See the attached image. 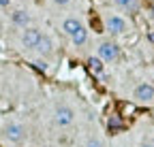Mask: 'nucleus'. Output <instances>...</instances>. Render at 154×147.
<instances>
[{
    "mask_svg": "<svg viewBox=\"0 0 154 147\" xmlns=\"http://www.w3.org/2000/svg\"><path fill=\"white\" fill-rule=\"evenodd\" d=\"M99 58L103 62H113L116 58H118V47H116L113 43H101L99 45Z\"/></svg>",
    "mask_w": 154,
    "mask_h": 147,
    "instance_id": "obj_5",
    "label": "nucleus"
},
{
    "mask_svg": "<svg viewBox=\"0 0 154 147\" xmlns=\"http://www.w3.org/2000/svg\"><path fill=\"white\" fill-rule=\"evenodd\" d=\"M150 17H152V19H154V7H152V13H150Z\"/></svg>",
    "mask_w": 154,
    "mask_h": 147,
    "instance_id": "obj_17",
    "label": "nucleus"
},
{
    "mask_svg": "<svg viewBox=\"0 0 154 147\" xmlns=\"http://www.w3.org/2000/svg\"><path fill=\"white\" fill-rule=\"evenodd\" d=\"M36 66H38V68H41V70H45V68H47V64H45L43 60H38V62H36Z\"/></svg>",
    "mask_w": 154,
    "mask_h": 147,
    "instance_id": "obj_14",
    "label": "nucleus"
},
{
    "mask_svg": "<svg viewBox=\"0 0 154 147\" xmlns=\"http://www.w3.org/2000/svg\"><path fill=\"white\" fill-rule=\"evenodd\" d=\"M36 51L41 53V56H49V53L54 51V41L49 39V36H41V41H38V47H36Z\"/></svg>",
    "mask_w": 154,
    "mask_h": 147,
    "instance_id": "obj_9",
    "label": "nucleus"
},
{
    "mask_svg": "<svg viewBox=\"0 0 154 147\" xmlns=\"http://www.w3.org/2000/svg\"><path fill=\"white\" fill-rule=\"evenodd\" d=\"M135 98H137L139 102H150L154 98V87L150 83H139L137 87H135Z\"/></svg>",
    "mask_w": 154,
    "mask_h": 147,
    "instance_id": "obj_6",
    "label": "nucleus"
},
{
    "mask_svg": "<svg viewBox=\"0 0 154 147\" xmlns=\"http://www.w3.org/2000/svg\"><path fill=\"white\" fill-rule=\"evenodd\" d=\"M143 147H154V145H150V143H148V145H143Z\"/></svg>",
    "mask_w": 154,
    "mask_h": 147,
    "instance_id": "obj_19",
    "label": "nucleus"
},
{
    "mask_svg": "<svg viewBox=\"0 0 154 147\" xmlns=\"http://www.w3.org/2000/svg\"><path fill=\"white\" fill-rule=\"evenodd\" d=\"M88 66H90V70L92 72H103V60L99 58V56H92V58H88Z\"/></svg>",
    "mask_w": 154,
    "mask_h": 147,
    "instance_id": "obj_11",
    "label": "nucleus"
},
{
    "mask_svg": "<svg viewBox=\"0 0 154 147\" xmlns=\"http://www.w3.org/2000/svg\"><path fill=\"white\" fill-rule=\"evenodd\" d=\"M9 2L11 0H0V7H9Z\"/></svg>",
    "mask_w": 154,
    "mask_h": 147,
    "instance_id": "obj_16",
    "label": "nucleus"
},
{
    "mask_svg": "<svg viewBox=\"0 0 154 147\" xmlns=\"http://www.w3.org/2000/svg\"><path fill=\"white\" fill-rule=\"evenodd\" d=\"M118 7H135V0H113Z\"/></svg>",
    "mask_w": 154,
    "mask_h": 147,
    "instance_id": "obj_12",
    "label": "nucleus"
},
{
    "mask_svg": "<svg viewBox=\"0 0 154 147\" xmlns=\"http://www.w3.org/2000/svg\"><path fill=\"white\" fill-rule=\"evenodd\" d=\"M54 2H56V4H69L71 0H54Z\"/></svg>",
    "mask_w": 154,
    "mask_h": 147,
    "instance_id": "obj_15",
    "label": "nucleus"
},
{
    "mask_svg": "<svg viewBox=\"0 0 154 147\" xmlns=\"http://www.w3.org/2000/svg\"><path fill=\"white\" fill-rule=\"evenodd\" d=\"M71 41H73V45H77V47H82L86 41H88V30L86 28H79L73 36H71Z\"/></svg>",
    "mask_w": 154,
    "mask_h": 147,
    "instance_id": "obj_10",
    "label": "nucleus"
},
{
    "mask_svg": "<svg viewBox=\"0 0 154 147\" xmlns=\"http://www.w3.org/2000/svg\"><path fill=\"white\" fill-rule=\"evenodd\" d=\"M150 41H152V43H154V34H150Z\"/></svg>",
    "mask_w": 154,
    "mask_h": 147,
    "instance_id": "obj_18",
    "label": "nucleus"
},
{
    "mask_svg": "<svg viewBox=\"0 0 154 147\" xmlns=\"http://www.w3.org/2000/svg\"><path fill=\"white\" fill-rule=\"evenodd\" d=\"M0 30H2V22H0Z\"/></svg>",
    "mask_w": 154,
    "mask_h": 147,
    "instance_id": "obj_20",
    "label": "nucleus"
},
{
    "mask_svg": "<svg viewBox=\"0 0 154 147\" xmlns=\"http://www.w3.org/2000/svg\"><path fill=\"white\" fill-rule=\"evenodd\" d=\"M79 28H84V26H82V22L77 19V17H66V19L62 22V30H64L69 36H73Z\"/></svg>",
    "mask_w": 154,
    "mask_h": 147,
    "instance_id": "obj_8",
    "label": "nucleus"
},
{
    "mask_svg": "<svg viewBox=\"0 0 154 147\" xmlns=\"http://www.w3.org/2000/svg\"><path fill=\"white\" fill-rule=\"evenodd\" d=\"M11 22L15 24V26H28L30 24V13L28 11H24V9H17V11H13L11 13Z\"/></svg>",
    "mask_w": 154,
    "mask_h": 147,
    "instance_id": "obj_7",
    "label": "nucleus"
},
{
    "mask_svg": "<svg viewBox=\"0 0 154 147\" xmlns=\"http://www.w3.org/2000/svg\"><path fill=\"white\" fill-rule=\"evenodd\" d=\"M73 119H75V113H73L71 107H58V109H56L54 122H56L58 126H62V128H64V126H71Z\"/></svg>",
    "mask_w": 154,
    "mask_h": 147,
    "instance_id": "obj_2",
    "label": "nucleus"
},
{
    "mask_svg": "<svg viewBox=\"0 0 154 147\" xmlns=\"http://www.w3.org/2000/svg\"><path fill=\"white\" fill-rule=\"evenodd\" d=\"M5 137H7L11 143H22V141L26 139L24 126H19V124H7V128H5Z\"/></svg>",
    "mask_w": 154,
    "mask_h": 147,
    "instance_id": "obj_3",
    "label": "nucleus"
},
{
    "mask_svg": "<svg viewBox=\"0 0 154 147\" xmlns=\"http://www.w3.org/2000/svg\"><path fill=\"white\" fill-rule=\"evenodd\" d=\"M105 26H107V32H111V34H122V32H126V22L122 19L120 15H109L107 22H105Z\"/></svg>",
    "mask_w": 154,
    "mask_h": 147,
    "instance_id": "obj_4",
    "label": "nucleus"
},
{
    "mask_svg": "<svg viewBox=\"0 0 154 147\" xmlns=\"http://www.w3.org/2000/svg\"><path fill=\"white\" fill-rule=\"evenodd\" d=\"M41 30L38 28H26L24 34H22V45L26 49H36L38 47V41H41Z\"/></svg>",
    "mask_w": 154,
    "mask_h": 147,
    "instance_id": "obj_1",
    "label": "nucleus"
},
{
    "mask_svg": "<svg viewBox=\"0 0 154 147\" xmlns=\"http://www.w3.org/2000/svg\"><path fill=\"white\" fill-rule=\"evenodd\" d=\"M86 147H103V145L96 141V139H92V141H88V145H86Z\"/></svg>",
    "mask_w": 154,
    "mask_h": 147,
    "instance_id": "obj_13",
    "label": "nucleus"
}]
</instances>
